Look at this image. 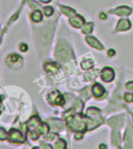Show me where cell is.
Instances as JSON below:
<instances>
[{
	"label": "cell",
	"mask_w": 133,
	"mask_h": 149,
	"mask_svg": "<svg viewBox=\"0 0 133 149\" xmlns=\"http://www.w3.org/2000/svg\"><path fill=\"white\" fill-rule=\"evenodd\" d=\"M44 13H45L46 17H51V15L53 14V8H52L51 6H46V7L44 8Z\"/></svg>",
	"instance_id": "d4e9b609"
},
{
	"label": "cell",
	"mask_w": 133,
	"mask_h": 149,
	"mask_svg": "<svg viewBox=\"0 0 133 149\" xmlns=\"http://www.w3.org/2000/svg\"><path fill=\"white\" fill-rule=\"evenodd\" d=\"M106 18H107V15H106L105 13H100V19H102V20H105Z\"/></svg>",
	"instance_id": "e575fe53"
},
{
	"label": "cell",
	"mask_w": 133,
	"mask_h": 149,
	"mask_svg": "<svg viewBox=\"0 0 133 149\" xmlns=\"http://www.w3.org/2000/svg\"><path fill=\"white\" fill-rule=\"evenodd\" d=\"M48 102L52 104H57V106H61L65 102V99L62 97V95L58 92V91H53L48 94Z\"/></svg>",
	"instance_id": "277c9868"
},
{
	"label": "cell",
	"mask_w": 133,
	"mask_h": 149,
	"mask_svg": "<svg viewBox=\"0 0 133 149\" xmlns=\"http://www.w3.org/2000/svg\"><path fill=\"white\" fill-rule=\"evenodd\" d=\"M88 89H90V88H85V91H83V92H81V95H83V96H85V100H87V99L90 97Z\"/></svg>",
	"instance_id": "f1b7e54d"
},
{
	"label": "cell",
	"mask_w": 133,
	"mask_h": 149,
	"mask_svg": "<svg viewBox=\"0 0 133 149\" xmlns=\"http://www.w3.org/2000/svg\"><path fill=\"white\" fill-rule=\"evenodd\" d=\"M92 29H93V24H92V22L85 24V26L83 27V33L88 34V33H91V32H92Z\"/></svg>",
	"instance_id": "cb8c5ba5"
},
{
	"label": "cell",
	"mask_w": 133,
	"mask_h": 149,
	"mask_svg": "<svg viewBox=\"0 0 133 149\" xmlns=\"http://www.w3.org/2000/svg\"><path fill=\"white\" fill-rule=\"evenodd\" d=\"M28 5H29L32 8H37V7H38V4L34 3V1H28Z\"/></svg>",
	"instance_id": "1f68e13d"
},
{
	"label": "cell",
	"mask_w": 133,
	"mask_h": 149,
	"mask_svg": "<svg viewBox=\"0 0 133 149\" xmlns=\"http://www.w3.org/2000/svg\"><path fill=\"white\" fill-rule=\"evenodd\" d=\"M40 1H41V3H50L51 0H40Z\"/></svg>",
	"instance_id": "8d00e7d4"
},
{
	"label": "cell",
	"mask_w": 133,
	"mask_h": 149,
	"mask_svg": "<svg viewBox=\"0 0 133 149\" xmlns=\"http://www.w3.org/2000/svg\"><path fill=\"white\" fill-rule=\"evenodd\" d=\"M0 40H1V33H0Z\"/></svg>",
	"instance_id": "74e56055"
},
{
	"label": "cell",
	"mask_w": 133,
	"mask_h": 149,
	"mask_svg": "<svg viewBox=\"0 0 133 149\" xmlns=\"http://www.w3.org/2000/svg\"><path fill=\"white\" fill-rule=\"evenodd\" d=\"M97 77V73H95V70H93V72H91L90 74H86L85 75V79L87 80V81H90V80H92L93 78H95Z\"/></svg>",
	"instance_id": "4316f807"
},
{
	"label": "cell",
	"mask_w": 133,
	"mask_h": 149,
	"mask_svg": "<svg viewBox=\"0 0 133 149\" xmlns=\"http://www.w3.org/2000/svg\"><path fill=\"white\" fill-rule=\"evenodd\" d=\"M66 123L73 132H78V133H85L86 130L97 128L99 126V123L95 122L93 119L86 118L83 114L66 115Z\"/></svg>",
	"instance_id": "6da1fadb"
},
{
	"label": "cell",
	"mask_w": 133,
	"mask_h": 149,
	"mask_svg": "<svg viewBox=\"0 0 133 149\" xmlns=\"http://www.w3.org/2000/svg\"><path fill=\"white\" fill-rule=\"evenodd\" d=\"M47 123L50 125V127H52V128H54V129H62V127H64V123L60 121V120H54V119H50L48 121H47Z\"/></svg>",
	"instance_id": "e0dca14e"
},
{
	"label": "cell",
	"mask_w": 133,
	"mask_h": 149,
	"mask_svg": "<svg viewBox=\"0 0 133 149\" xmlns=\"http://www.w3.org/2000/svg\"><path fill=\"white\" fill-rule=\"evenodd\" d=\"M92 93L97 99H100L103 95H105V88L100 84H95L92 87Z\"/></svg>",
	"instance_id": "ba28073f"
},
{
	"label": "cell",
	"mask_w": 133,
	"mask_h": 149,
	"mask_svg": "<svg viewBox=\"0 0 133 149\" xmlns=\"http://www.w3.org/2000/svg\"><path fill=\"white\" fill-rule=\"evenodd\" d=\"M108 56H114L116 55V51L114 49H108Z\"/></svg>",
	"instance_id": "836d02e7"
},
{
	"label": "cell",
	"mask_w": 133,
	"mask_h": 149,
	"mask_svg": "<svg viewBox=\"0 0 133 149\" xmlns=\"http://www.w3.org/2000/svg\"><path fill=\"white\" fill-rule=\"evenodd\" d=\"M70 24L73 26V27H76V28H79V27H81L84 24H85V20H84V18L81 17V15H73L71 19H70Z\"/></svg>",
	"instance_id": "8fae6325"
},
{
	"label": "cell",
	"mask_w": 133,
	"mask_h": 149,
	"mask_svg": "<svg viewBox=\"0 0 133 149\" xmlns=\"http://www.w3.org/2000/svg\"><path fill=\"white\" fill-rule=\"evenodd\" d=\"M131 28V21L127 19H121L117 25V31H127Z\"/></svg>",
	"instance_id": "5bb4252c"
},
{
	"label": "cell",
	"mask_w": 133,
	"mask_h": 149,
	"mask_svg": "<svg viewBox=\"0 0 133 149\" xmlns=\"http://www.w3.org/2000/svg\"><path fill=\"white\" fill-rule=\"evenodd\" d=\"M36 130L39 133V135H44V136H46V135L48 134L50 126H48L47 123H41V125H39V126H38V128H37Z\"/></svg>",
	"instance_id": "ac0fdd59"
},
{
	"label": "cell",
	"mask_w": 133,
	"mask_h": 149,
	"mask_svg": "<svg viewBox=\"0 0 133 149\" xmlns=\"http://www.w3.org/2000/svg\"><path fill=\"white\" fill-rule=\"evenodd\" d=\"M31 19L34 21V22H40L43 20V14L39 11H34V12L31 14Z\"/></svg>",
	"instance_id": "ffe728a7"
},
{
	"label": "cell",
	"mask_w": 133,
	"mask_h": 149,
	"mask_svg": "<svg viewBox=\"0 0 133 149\" xmlns=\"http://www.w3.org/2000/svg\"><path fill=\"white\" fill-rule=\"evenodd\" d=\"M60 10H61V12H62L65 15H69V17H71V15H76V11L72 10V8H70V7L60 6Z\"/></svg>",
	"instance_id": "7402d4cb"
},
{
	"label": "cell",
	"mask_w": 133,
	"mask_h": 149,
	"mask_svg": "<svg viewBox=\"0 0 133 149\" xmlns=\"http://www.w3.org/2000/svg\"><path fill=\"white\" fill-rule=\"evenodd\" d=\"M126 89H128L130 92H132V93H133V81H131V82H127V84H126Z\"/></svg>",
	"instance_id": "4dcf8cb0"
},
{
	"label": "cell",
	"mask_w": 133,
	"mask_h": 149,
	"mask_svg": "<svg viewBox=\"0 0 133 149\" xmlns=\"http://www.w3.org/2000/svg\"><path fill=\"white\" fill-rule=\"evenodd\" d=\"M87 116H90L91 119H93L95 122H98L99 125L103 123V119H102V111L95 107H90L87 109Z\"/></svg>",
	"instance_id": "8992f818"
},
{
	"label": "cell",
	"mask_w": 133,
	"mask_h": 149,
	"mask_svg": "<svg viewBox=\"0 0 133 149\" xmlns=\"http://www.w3.org/2000/svg\"><path fill=\"white\" fill-rule=\"evenodd\" d=\"M40 125V118L39 116H32L28 122H27V127H28V132L31 130H36L38 128V126Z\"/></svg>",
	"instance_id": "9c48e42d"
},
{
	"label": "cell",
	"mask_w": 133,
	"mask_h": 149,
	"mask_svg": "<svg viewBox=\"0 0 133 149\" xmlns=\"http://www.w3.org/2000/svg\"><path fill=\"white\" fill-rule=\"evenodd\" d=\"M102 79L105 82H111L114 79V70L111 67H105L102 69Z\"/></svg>",
	"instance_id": "52a82bcc"
},
{
	"label": "cell",
	"mask_w": 133,
	"mask_h": 149,
	"mask_svg": "<svg viewBox=\"0 0 133 149\" xmlns=\"http://www.w3.org/2000/svg\"><path fill=\"white\" fill-rule=\"evenodd\" d=\"M8 140L13 143H24L25 142V136L22 135L21 132L17 129H11L8 134Z\"/></svg>",
	"instance_id": "5b68a950"
},
{
	"label": "cell",
	"mask_w": 133,
	"mask_h": 149,
	"mask_svg": "<svg viewBox=\"0 0 133 149\" xmlns=\"http://www.w3.org/2000/svg\"><path fill=\"white\" fill-rule=\"evenodd\" d=\"M132 120H133V116H132Z\"/></svg>",
	"instance_id": "ab89813d"
},
{
	"label": "cell",
	"mask_w": 133,
	"mask_h": 149,
	"mask_svg": "<svg viewBox=\"0 0 133 149\" xmlns=\"http://www.w3.org/2000/svg\"><path fill=\"white\" fill-rule=\"evenodd\" d=\"M19 48H20V51H21V52H27V51H28V46H27L26 44H24V42L19 46Z\"/></svg>",
	"instance_id": "f546056e"
},
{
	"label": "cell",
	"mask_w": 133,
	"mask_h": 149,
	"mask_svg": "<svg viewBox=\"0 0 133 149\" xmlns=\"http://www.w3.org/2000/svg\"><path fill=\"white\" fill-rule=\"evenodd\" d=\"M120 141H121V139H120L119 132L116 129V130L113 132V135H112V143H113L116 147H120Z\"/></svg>",
	"instance_id": "d6986e66"
},
{
	"label": "cell",
	"mask_w": 133,
	"mask_h": 149,
	"mask_svg": "<svg viewBox=\"0 0 133 149\" xmlns=\"http://www.w3.org/2000/svg\"><path fill=\"white\" fill-rule=\"evenodd\" d=\"M55 136H57L55 134H50V135H46L45 137H46V140H53Z\"/></svg>",
	"instance_id": "d6a6232c"
},
{
	"label": "cell",
	"mask_w": 133,
	"mask_h": 149,
	"mask_svg": "<svg viewBox=\"0 0 133 149\" xmlns=\"http://www.w3.org/2000/svg\"><path fill=\"white\" fill-rule=\"evenodd\" d=\"M132 140H133V132L131 130V126L128 125L127 130H126V133H125V143H126V147H127V148L133 147Z\"/></svg>",
	"instance_id": "4fadbf2b"
},
{
	"label": "cell",
	"mask_w": 133,
	"mask_h": 149,
	"mask_svg": "<svg viewBox=\"0 0 133 149\" xmlns=\"http://www.w3.org/2000/svg\"><path fill=\"white\" fill-rule=\"evenodd\" d=\"M55 58L59 62L66 63L73 60V53L70 47V45L65 40H60L55 48Z\"/></svg>",
	"instance_id": "7a4b0ae2"
},
{
	"label": "cell",
	"mask_w": 133,
	"mask_h": 149,
	"mask_svg": "<svg viewBox=\"0 0 133 149\" xmlns=\"http://www.w3.org/2000/svg\"><path fill=\"white\" fill-rule=\"evenodd\" d=\"M99 148H100V149H103V148H104V149H105V148H106V146H105V144H100V146H99Z\"/></svg>",
	"instance_id": "d590c367"
},
{
	"label": "cell",
	"mask_w": 133,
	"mask_h": 149,
	"mask_svg": "<svg viewBox=\"0 0 133 149\" xmlns=\"http://www.w3.org/2000/svg\"><path fill=\"white\" fill-rule=\"evenodd\" d=\"M93 65H94V62H93L92 60H90V59H84V60H83V62H81V68L86 70V69L92 68V67H93Z\"/></svg>",
	"instance_id": "44dd1931"
},
{
	"label": "cell",
	"mask_w": 133,
	"mask_h": 149,
	"mask_svg": "<svg viewBox=\"0 0 133 149\" xmlns=\"http://www.w3.org/2000/svg\"><path fill=\"white\" fill-rule=\"evenodd\" d=\"M86 42H87L90 46H92V47H94V48H97V49H103V48H104L103 45L99 42L95 38H93V36H87V38H86Z\"/></svg>",
	"instance_id": "9a60e30c"
},
{
	"label": "cell",
	"mask_w": 133,
	"mask_h": 149,
	"mask_svg": "<svg viewBox=\"0 0 133 149\" xmlns=\"http://www.w3.org/2000/svg\"><path fill=\"white\" fill-rule=\"evenodd\" d=\"M66 147H67V144H66V141L62 140V139H59V140L55 142V148H57V149H65Z\"/></svg>",
	"instance_id": "603a6c76"
},
{
	"label": "cell",
	"mask_w": 133,
	"mask_h": 149,
	"mask_svg": "<svg viewBox=\"0 0 133 149\" xmlns=\"http://www.w3.org/2000/svg\"><path fill=\"white\" fill-rule=\"evenodd\" d=\"M124 99H125L126 102H133V94H131V93H126V94L124 95Z\"/></svg>",
	"instance_id": "83f0119b"
},
{
	"label": "cell",
	"mask_w": 133,
	"mask_h": 149,
	"mask_svg": "<svg viewBox=\"0 0 133 149\" xmlns=\"http://www.w3.org/2000/svg\"><path fill=\"white\" fill-rule=\"evenodd\" d=\"M7 137H8V135H7L6 130H5L4 128H0V140L4 141V140H6Z\"/></svg>",
	"instance_id": "484cf974"
},
{
	"label": "cell",
	"mask_w": 133,
	"mask_h": 149,
	"mask_svg": "<svg viewBox=\"0 0 133 149\" xmlns=\"http://www.w3.org/2000/svg\"><path fill=\"white\" fill-rule=\"evenodd\" d=\"M112 13L120 15V17H126V15H130L132 13V8H130L127 6H120V7L116 8L114 11H112Z\"/></svg>",
	"instance_id": "30bf717a"
},
{
	"label": "cell",
	"mask_w": 133,
	"mask_h": 149,
	"mask_svg": "<svg viewBox=\"0 0 133 149\" xmlns=\"http://www.w3.org/2000/svg\"><path fill=\"white\" fill-rule=\"evenodd\" d=\"M0 113H1V109H0Z\"/></svg>",
	"instance_id": "f35d334b"
},
{
	"label": "cell",
	"mask_w": 133,
	"mask_h": 149,
	"mask_svg": "<svg viewBox=\"0 0 133 149\" xmlns=\"http://www.w3.org/2000/svg\"><path fill=\"white\" fill-rule=\"evenodd\" d=\"M45 69L47 72H50V73H57L60 69V66L57 62H47L45 65Z\"/></svg>",
	"instance_id": "2e32d148"
},
{
	"label": "cell",
	"mask_w": 133,
	"mask_h": 149,
	"mask_svg": "<svg viewBox=\"0 0 133 149\" xmlns=\"http://www.w3.org/2000/svg\"><path fill=\"white\" fill-rule=\"evenodd\" d=\"M123 122H124L123 116H116V118H111V119L107 121V123H108V125H110L112 128H114V129L120 128V126L123 125Z\"/></svg>",
	"instance_id": "7c38bea8"
},
{
	"label": "cell",
	"mask_w": 133,
	"mask_h": 149,
	"mask_svg": "<svg viewBox=\"0 0 133 149\" xmlns=\"http://www.w3.org/2000/svg\"><path fill=\"white\" fill-rule=\"evenodd\" d=\"M6 63H7V66H8L10 68L17 70V69H19V68L21 67V65H22V58L19 56L18 54H11V55L7 58Z\"/></svg>",
	"instance_id": "3957f363"
}]
</instances>
